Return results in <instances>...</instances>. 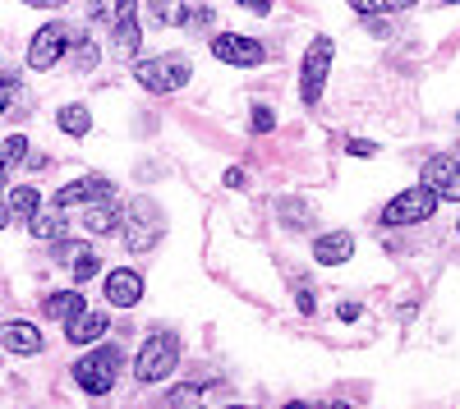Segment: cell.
Wrapping results in <instances>:
<instances>
[{
    "label": "cell",
    "instance_id": "obj_1",
    "mask_svg": "<svg viewBox=\"0 0 460 409\" xmlns=\"http://www.w3.org/2000/svg\"><path fill=\"white\" fill-rule=\"evenodd\" d=\"M175 363H180V336H171V331H152V336L143 341V350H138V359H134V378L143 387L166 382L175 373Z\"/></svg>",
    "mask_w": 460,
    "mask_h": 409
},
{
    "label": "cell",
    "instance_id": "obj_2",
    "mask_svg": "<svg viewBox=\"0 0 460 409\" xmlns=\"http://www.w3.org/2000/svg\"><path fill=\"white\" fill-rule=\"evenodd\" d=\"M166 235V216L162 207L152 203V198H134L129 203V216H125V248L129 253H147V248H157Z\"/></svg>",
    "mask_w": 460,
    "mask_h": 409
},
{
    "label": "cell",
    "instance_id": "obj_3",
    "mask_svg": "<svg viewBox=\"0 0 460 409\" xmlns=\"http://www.w3.org/2000/svg\"><path fill=\"white\" fill-rule=\"evenodd\" d=\"M120 350L115 345H97V350H88L79 363H74V382H79L88 396H106L111 387H115V378H120Z\"/></svg>",
    "mask_w": 460,
    "mask_h": 409
},
{
    "label": "cell",
    "instance_id": "obj_4",
    "mask_svg": "<svg viewBox=\"0 0 460 409\" xmlns=\"http://www.w3.org/2000/svg\"><path fill=\"white\" fill-rule=\"evenodd\" d=\"M332 60H336V42L332 37H314L309 51H304V65H299V101L304 106H318V97L327 88V74H332Z\"/></svg>",
    "mask_w": 460,
    "mask_h": 409
},
{
    "label": "cell",
    "instance_id": "obj_5",
    "mask_svg": "<svg viewBox=\"0 0 460 409\" xmlns=\"http://www.w3.org/2000/svg\"><path fill=\"white\" fill-rule=\"evenodd\" d=\"M189 74H194V65H189L184 56H157V60H138L134 65V79L143 92H180L189 83Z\"/></svg>",
    "mask_w": 460,
    "mask_h": 409
},
{
    "label": "cell",
    "instance_id": "obj_6",
    "mask_svg": "<svg viewBox=\"0 0 460 409\" xmlns=\"http://www.w3.org/2000/svg\"><path fill=\"white\" fill-rule=\"evenodd\" d=\"M438 212V194L429 189V184H419V189H405L387 203V212H382V226H424V221Z\"/></svg>",
    "mask_w": 460,
    "mask_h": 409
},
{
    "label": "cell",
    "instance_id": "obj_7",
    "mask_svg": "<svg viewBox=\"0 0 460 409\" xmlns=\"http://www.w3.org/2000/svg\"><path fill=\"white\" fill-rule=\"evenodd\" d=\"M69 28L65 23H42V28H37L32 32V42H28V69H37V74H42V69H56L65 56H69Z\"/></svg>",
    "mask_w": 460,
    "mask_h": 409
},
{
    "label": "cell",
    "instance_id": "obj_8",
    "mask_svg": "<svg viewBox=\"0 0 460 409\" xmlns=\"http://www.w3.org/2000/svg\"><path fill=\"white\" fill-rule=\"evenodd\" d=\"M212 56L221 65H235V69H253L267 60V47L258 42V37H240V32H217L212 37Z\"/></svg>",
    "mask_w": 460,
    "mask_h": 409
},
{
    "label": "cell",
    "instance_id": "obj_9",
    "mask_svg": "<svg viewBox=\"0 0 460 409\" xmlns=\"http://www.w3.org/2000/svg\"><path fill=\"white\" fill-rule=\"evenodd\" d=\"M424 184L438 194V203H460V161L456 157H429Z\"/></svg>",
    "mask_w": 460,
    "mask_h": 409
},
{
    "label": "cell",
    "instance_id": "obj_10",
    "mask_svg": "<svg viewBox=\"0 0 460 409\" xmlns=\"http://www.w3.org/2000/svg\"><path fill=\"white\" fill-rule=\"evenodd\" d=\"M102 294H106L111 309H134V304L143 300V276H138L134 267H115V272H106Z\"/></svg>",
    "mask_w": 460,
    "mask_h": 409
},
{
    "label": "cell",
    "instance_id": "obj_11",
    "mask_svg": "<svg viewBox=\"0 0 460 409\" xmlns=\"http://www.w3.org/2000/svg\"><path fill=\"white\" fill-rule=\"evenodd\" d=\"M111 32H115V51L125 60H134V51H138V0H115Z\"/></svg>",
    "mask_w": 460,
    "mask_h": 409
},
{
    "label": "cell",
    "instance_id": "obj_12",
    "mask_svg": "<svg viewBox=\"0 0 460 409\" xmlns=\"http://www.w3.org/2000/svg\"><path fill=\"white\" fill-rule=\"evenodd\" d=\"M42 331H37L32 322H5L0 326V350H10V354H23V359H32V354H42Z\"/></svg>",
    "mask_w": 460,
    "mask_h": 409
},
{
    "label": "cell",
    "instance_id": "obj_13",
    "mask_svg": "<svg viewBox=\"0 0 460 409\" xmlns=\"http://www.w3.org/2000/svg\"><path fill=\"white\" fill-rule=\"evenodd\" d=\"M314 257L323 267H341V263H350L355 257V235L350 231H327L314 239Z\"/></svg>",
    "mask_w": 460,
    "mask_h": 409
},
{
    "label": "cell",
    "instance_id": "obj_14",
    "mask_svg": "<svg viewBox=\"0 0 460 409\" xmlns=\"http://www.w3.org/2000/svg\"><path fill=\"white\" fill-rule=\"evenodd\" d=\"M97 198H111V179L106 175H84V179L65 184V189L56 194L60 207H79V203H97Z\"/></svg>",
    "mask_w": 460,
    "mask_h": 409
},
{
    "label": "cell",
    "instance_id": "obj_15",
    "mask_svg": "<svg viewBox=\"0 0 460 409\" xmlns=\"http://www.w3.org/2000/svg\"><path fill=\"white\" fill-rule=\"evenodd\" d=\"M106 313L102 309H84L79 318H69L65 322V341H74V345H97L102 336H106Z\"/></svg>",
    "mask_w": 460,
    "mask_h": 409
},
{
    "label": "cell",
    "instance_id": "obj_16",
    "mask_svg": "<svg viewBox=\"0 0 460 409\" xmlns=\"http://www.w3.org/2000/svg\"><path fill=\"white\" fill-rule=\"evenodd\" d=\"M88 304H84V294L79 290H56V294H47L42 300V313L51 318V322H69V318H79Z\"/></svg>",
    "mask_w": 460,
    "mask_h": 409
},
{
    "label": "cell",
    "instance_id": "obj_17",
    "mask_svg": "<svg viewBox=\"0 0 460 409\" xmlns=\"http://www.w3.org/2000/svg\"><path fill=\"white\" fill-rule=\"evenodd\" d=\"M28 231H32V239H65V207L60 203L56 207H37L32 221H28Z\"/></svg>",
    "mask_w": 460,
    "mask_h": 409
},
{
    "label": "cell",
    "instance_id": "obj_18",
    "mask_svg": "<svg viewBox=\"0 0 460 409\" xmlns=\"http://www.w3.org/2000/svg\"><path fill=\"white\" fill-rule=\"evenodd\" d=\"M5 207H10V221H32V212L42 207V194L32 189V184H14V189H5Z\"/></svg>",
    "mask_w": 460,
    "mask_h": 409
},
{
    "label": "cell",
    "instance_id": "obj_19",
    "mask_svg": "<svg viewBox=\"0 0 460 409\" xmlns=\"http://www.w3.org/2000/svg\"><path fill=\"white\" fill-rule=\"evenodd\" d=\"M115 226H120V212L111 207V198H97V203H88V212H84V231L88 235H111Z\"/></svg>",
    "mask_w": 460,
    "mask_h": 409
},
{
    "label": "cell",
    "instance_id": "obj_20",
    "mask_svg": "<svg viewBox=\"0 0 460 409\" xmlns=\"http://www.w3.org/2000/svg\"><path fill=\"white\" fill-rule=\"evenodd\" d=\"M56 125H60V129H65L69 138H84V134L93 129V110H88L84 101H69V106H60Z\"/></svg>",
    "mask_w": 460,
    "mask_h": 409
},
{
    "label": "cell",
    "instance_id": "obj_21",
    "mask_svg": "<svg viewBox=\"0 0 460 409\" xmlns=\"http://www.w3.org/2000/svg\"><path fill=\"white\" fill-rule=\"evenodd\" d=\"M147 14H152V23H162V28H184L189 5L184 0H147Z\"/></svg>",
    "mask_w": 460,
    "mask_h": 409
},
{
    "label": "cell",
    "instance_id": "obj_22",
    "mask_svg": "<svg viewBox=\"0 0 460 409\" xmlns=\"http://www.w3.org/2000/svg\"><path fill=\"white\" fill-rule=\"evenodd\" d=\"M69 272H74V285H88L97 276V253L93 248H79V253H74V263H69Z\"/></svg>",
    "mask_w": 460,
    "mask_h": 409
},
{
    "label": "cell",
    "instance_id": "obj_23",
    "mask_svg": "<svg viewBox=\"0 0 460 409\" xmlns=\"http://www.w3.org/2000/svg\"><path fill=\"white\" fill-rule=\"evenodd\" d=\"M359 14H396V10H410L419 0H350Z\"/></svg>",
    "mask_w": 460,
    "mask_h": 409
},
{
    "label": "cell",
    "instance_id": "obj_24",
    "mask_svg": "<svg viewBox=\"0 0 460 409\" xmlns=\"http://www.w3.org/2000/svg\"><path fill=\"white\" fill-rule=\"evenodd\" d=\"M69 51H74V65H79V69L97 65V42H93V37H69Z\"/></svg>",
    "mask_w": 460,
    "mask_h": 409
},
{
    "label": "cell",
    "instance_id": "obj_25",
    "mask_svg": "<svg viewBox=\"0 0 460 409\" xmlns=\"http://www.w3.org/2000/svg\"><path fill=\"white\" fill-rule=\"evenodd\" d=\"M23 157H28V138H23V134H10L5 143H0V161H5L10 170H14Z\"/></svg>",
    "mask_w": 460,
    "mask_h": 409
},
{
    "label": "cell",
    "instance_id": "obj_26",
    "mask_svg": "<svg viewBox=\"0 0 460 409\" xmlns=\"http://www.w3.org/2000/svg\"><path fill=\"white\" fill-rule=\"evenodd\" d=\"M277 129V110L272 106H253V134H272Z\"/></svg>",
    "mask_w": 460,
    "mask_h": 409
},
{
    "label": "cell",
    "instance_id": "obj_27",
    "mask_svg": "<svg viewBox=\"0 0 460 409\" xmlns=\"http://www.w3.org/2000/svg\"><path fill=\"white\" fill-rule=\"evenodd\" d=\"M171 400L175 405H199L203 400V387H171Z\"/></svg>",
    "mask_w": 460,
    "mask_h": 409
},
{
    "label": "cell",
    "instance_id": "obj_28",
    "mask_svg": "<svg viewBox=\"0 0 460 409\" xmlns=\"http://www.w3.org/2000/svg\"><path fill=\"white\" fill-rule=\"evenodd\" d=\"M14 74H5V69H0V116H5V106H10V97H14Z\"/></svg>",
    "mask_w": 460,
    "mask_h": 409
},
{
    "label": "cell",
    "instance_id": "obj_29",
    "mask_svg": "<svg viewBox=\"0 0 460 409\" xmlns=\"http://www.w3.org/2000/svg\"><path fill=\"white\" fill-rule=\"evenodd\" d=\"M350 157H359V161L377 157V143H368V138H350Z\"/></svg>",
    "mask_w": 460,
    "mask_h": 409
},
{
    "label": "cell",
    "instance_id": "obj_30",
    "mask_svg": "<svg viewBox=\"0 0 460 409\" xmlns=\"http://www.w3.org/2000/svg\"><path fill=\"white\" fill-rule=\"evenodd\" d=\"M88 14H93V19H106V23H111V14H115V0H88Z\"/></svg>",
    "mask_w": 460,
    "mask_h": 409
},
{
    "label": "cell",
    "instance_id": "obj_31",
    "mask_svg": "<svg viewBox=\"0 0 460 409\" xmlns=\"http://www.w3.org/2000/svg\"><path fill=\"white\" fill-rule=\"evenodd\" d=\"M295 300H299V309H304V313H314V309H318V304H314V290H309V285H295Z\"/></svg>",
    "mask_w": 460,
    "mask_h": 409
},
{
    "label": "cell",
    "instance_id": "obj_32",
    "mask_svg": "<svg viewBox=\"0 0 460 409\" xmlns=\"http://www.w3.org/2000/svg\"><path fill=\"white\" fill-rule=\"evenodd\" d=\"M226 189H244V170H240V166L226 170Z\"/></svg>",
    "mask_w": 460,
    "mask_h": 409
},
{
    "label": "cell",
    "instance_id": "obj_33",
    "mask_svg": "<svg viewBox=\"0 0 460 409\" xmlns=\"http://www.w3.org/2000/svg\"><path fill=\"white\" fill-rule=\"evenodd\" d=\"M240 5H244L249 14H267V10H272V0H240Z\"/></svg>",
    "mask_w": 460,
    "mask_h": 409
},
{
    "label": "cell",
    "instance_id": "obj_34",
    "mask_svg": "<svg viewBox=\"0 0 460 409\" xmlns=\"http://www.w3.org/2000/svg\"><path fill=\"white\" fill-rule=\"evenodd\" d=\"M359 313H364L359 304H341V309H336V318H341V322H355Z\"/></svg>",
    "mask_w": 460,
    "mask_h": 409
},
{
    "label": "cell",
    "instance_id": "obj_35",
    "mask_svg": "<svg viewBox=\"0 0 460 409\" xmlns=\"http://www.w3.org/2000/svg\"><path fill=\"white\" fill-rule=\"evenodd\" d=\"M23 5H32V10H60L65 0H23Z\"/></svg>",
    "mask_w": 460,
    "mask_h": 409
},
{
    "label": "cell",
    "instance_id": "obj_36",
    "mask_svg": "<svg viewBox=\"0 0 460 409\" xmlns=\"http://www.w3.org/2000/svg\"><path fill=\"white\" fill-rule=\"evenodd\" d=\"M5 179H10V166L0 161V198H5Z\"/></svg>",
    "mask_w": 460,
    "mask_h": 409
},
{
    "label": "cell",
    "instance_id": "obj_37",
    "mask_svg": "<svg viewBox=\"0 0 460 409\" xmlns=\"http://www.w3.org/2000/svg\"><path fill=\"white\" fill-rule=\"evenodd\" d=\"M438 5H460V0H438Z\"/></svg>",
    "mask_w": 460,
    "mask_h": 409
}]
</instances>
